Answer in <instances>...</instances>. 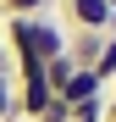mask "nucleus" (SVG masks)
<instances>
[{"mask_svg": "<svg viewBox=\"0 0 116 122\" xmlns=\"http://www.w3.org/2000/svg\"><path fill=\"white\" fill-rule=\"evenodd\" d=\"M0 50H11V72L17 78L22 72H44V61L66 50V28L50 11L44 17H6V45Z\"/></svg>", "mask_w": 116, "mask_h": 122, "instance_id": "f257e3e1", "label": "nucleus"}, {"mask_svg": "<svg viewBox=\"0 0 116 122\" xmlns=\"http://www.w3.org/2000/svg\"><path fill=\"white\" fill-rule=\"evenodd\" d=\"M72 28H94V33H116V6L111 0H61Z\"/></svg>", "mask_w": 116, "mask_h": 122, "instance_id": "f03ea898", "label": "nucleus"}, {"mask_svg": "<svg viewBox=\"0 0 116 122\" xmlns=\"http://www.w3.org/2000/svg\"><path fill=\"white\" fill-rule=\"evenodd\" d=\"M100 45H105V33H94V28H72L66 33V56L77 67H94V61H100Z\"/></svg>", "mask_w": 116, "mask_h": 122, "instance_id": "7ed1b4c3", "label": "nucleus"}, {"mask_svg": "<svg viewBox=\"0 0 116 122\" xmlns=\"http://www.w3.org/2000/svg\"><path fill=\"white\" fill-rule=\"evenodd\" d=\"M100 94H105V83H100L88 67H77V72L66 78V89H61V100H66V106H83V100H100Z\"/></svg>", "mask_w": 116, "mask_h": 122, "instance_id": "20e7f679", "label": "nucleus"}, {"mask_svg": "<svg viewBox=\"0 0 116 122\" xmlns=\"http://www.w3.org/2000/svg\"><path fill=\"white\" fill-rule=\"evenodd\" d=\"M72 72H77V61H72L66 50H61V56H50V61H44V83H50V94H61Z\"/></svg>", "mask_w": 116, "mask_h": 122, "instance_id": "39448f33", "label": "nucleus"}, {"mask_svg": "<svg viewBox=\"0 0 116 122\" xmlns=\"http://www.w3.org/2000/svg\"><path fill=\"white\" fill-rule=\"evenodd\" d=\"M0 122H22L17 117V72L0 67Z\"/></svg>", "mask_w": 116, "mask_h": 122, "instance_id": "423d86ee", "label": "nucleus"}, {"mask_svg": "<svg viewBox=\"0 0 116 122\" xmlns=\"http://www.w3.org/2000/svg\"><path fill=\"white\" fill-rule=\"evenodd\" d=\"M94 78H100V83L111 89L116 83V33H105V45H100V61H94V67H88Z\"/></svg>", "mask_w": 116, "mask_h": 122, "instance_id": "0eeeda50", "label": "nucleus"}, {"mask_svg": "<svg viewBox=\"0 0 116 122\" xmlns=\"http://www.w3.org/2000/svg\"><path fill=\"white\" fill-rule=\"evenodd\" d=\"M55 0H0V17H44Z\"/></svg>", "mask_w": 116, "mask_h": 122, "instance_id": "6e6552de", "label": "nucleus"}, {"mask_svg": "<svg viewBox=\"0 0 116 122\" xmlns=\"http://www.w3.org/2000/svg\"><path fill=\"white\" fill-rule=\"evenodd\" d=\"M72 122H105V94H100V100H83V106H72Z\"/></svg>", "mask_w": 116, "mask_h": 122, "instance_id": "1a4fd4ad", "label": "nucleus"}, {"mask_svg": "<svg viewBox=\"0 0 116 122\" xmlns=\"http://www.w3.org/2000/svg\"><path fill=\"white\" fill-rule=\"evenodd\" d=\"M39 122H72V106H66L61 94H50V106H44V117H39Z\"/></svg>", "mask_w": 116, "mask_h": 122, "instance_id": "9d476101", "label": "nucleus"}, {"mask_svg": "<svg viewBox=\"0 0 116 122\" xmlns=\"http://www.w3.org/2000/svg\"><path fill=\"white\" fill-rule=\"evenodd\" d=\"M105 122H116V106H105Z\"/></svg>", "mask_w": 116, "mask_h": 122, "instance_id": "9b49d317", "label": "nucleus"}, {"mask_svg": "<svg viewBox=\"0 0 116 122\" xmlns=\"http://www.w3.org/2000/svg\"><path fill=\"white\" fill-rule=\"evenodd\" d=\"M0 67H11V56H6V50H0Z\"/></svg>", "mask_w": 116, "mask_h": 122, "instance_id": "f8f14e48", "label": "nucleus"}]
</instances>
